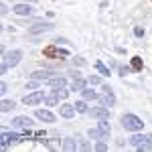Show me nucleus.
<instances>
[{"label": "nucleus", "mask_w": 152, "mask_h": 152, "mask_svg": "<svg viewBox=\"0 0 152 152\" xmlns=\"http://www.w3.org/2000/svg\"><path fill=\"white\" fill-rule=\"evenodd\" d=\"M20 59H23V51H10V53H6L4 57H2V67H0V73L4 75L6 71L10 69V67H16L18 63H20Z\"/></svg>", "instance_id": "f257e3e1"}, {"label": "nucleus", "mask_w": 152, "mask_h": 152, "mask_svg": "<svg viewBox=\"0 0 152 152\" xmlns=\"http://www.w3.org/2000/svg\"><path fill=\"white\" fill-rule=\"evenodd\" d=\"M130 144L138 150H152V134H134L130 138Z\"/></svg>", "instance_id": "f03ea898"}, {"label": "nucleus", "mask_w": 152, "mask_h": 152, "mask_svg": "<svg viewBox=\"0 0 152 152\" xmlns=\"http://www.w3.org/2000/svg\"><path fill=\"white\" fill-rule=\"evenodd\" d=\"M122 126L130 132H140L142 126H144V122H142L138 116H134V114H126V116L122 118Z\"/></svg>", "instance_id": "7ed1b4c3"}, {"label": "nucleus", "mask_w": 152, "mask_h": 152, "mask_svg": "<svg viewBox=\"0 0 152 152\" xmlns=\"http://www.w3.org/2000/svg\"><path fill=\"white\" fill-rule=\"evenodd\" d=\"M99 102H102V105H105V107H112V105L116 104V95H114V91H112L110 85H104V95L99 97Z\"/></svg>", "instance_id": "20e7f679"}, {"label": "nucleus", "mask_w": 152, "mask_h": 152, "mask_svg": "<svg viewBox=\"0 0 152 152\" xmlns=\"http://www.w3.org/2000/svg\"><path fill=\"white\" fill-rule=\"evenodd\" d=\"M67 55H69V51L57 49L55 45H51V47L45 49V57H49V59H61V57H67Z\"/></svg>", "instance_id": "39448f33"}, {"label": "nucleus", "mask_w": 152, "mask_h": 152, "mask_svg": "<svg viewBox=\"0 0 152 152\" xmlns=\"http://www.w3.org/2000/svg\"><path fill=\"white\" fill-rule=\"evenodd\" d=\"M23 138H26L24 134H14V132L8 134V132H4V134H2V148H8L10 142H20Z\"/></svg>", "instance_id": "423d86ee"}, {"label": "nucleus", "mask_w": 152, "mask_h": 152, "mask_svg": "<svg viewBox=\"0 0 152 152\" xmlns=\"http://www.w3.org/2000/svg\"><path fill=\"white\" fill-rule=\"evenodd\" d=\"M23 102L26 105H37V104H41V102H45V94H43V91H33V94L26 95Z\"/></svg>", "instance_id": "0eeeda50"}, {"label": "nucleus", "mask_w": 152, "mask_h": 152, "mask_svg": "<svg viewBox=\"0 0 152 152\" xmlns=\"http://www.w3.org/2000/svg\"><path fill=\"white\" fill-rule=\"evenodd\" d=\"M87 114L91 118H97V120H107L110 118V110L102 105V107H91V110H87Z\"/></svg>", "instance_id": "6e6552de"}, {"label": "nucleus", "mask_w": 152, "mask_h": 152, "mask_svg": "<svg viewBox=\"0 0 152 152\" xmlns=\"http://www.w3.org/2000/svg\"><path fill=\"white\" fill-rule=\"evenodd\" d=\"M51 28H53V23H35L33 26H28V33L31 35H39V33L51 31Z\"/></svg>", "instance_id": "1a4fd4ad"}, {"label": "nucleus", "mask_w": 152, "mask_h": 152, "mask_svg": "<svg viewBox=\"0 0 152 152\" xmlns=\"http://www.w3.org/2000/svg\"><path fill=\"white\" fill-rule=\"evenodd\" d=\"M33 6L31 4H14L12 6V12H16L18 16H28V14H33Z\"/></svg>", "instance_id": "9d476101"}, {"label": "nucleus", "mask_w": 152, "mask_h": 152, "mask_svg": "<svg viewBox=\"0 0 152 152\" xmlns=\"http://www.w3.org/2000/svg\"><path fill=\"white\" fill-rule=\"evenodd\" d=\"M59 116H61V118H73V116H75V105L61 104V107H59Z\"/></svg>", "instance_id": "9b49d317"}, {"label": "nucleus", "mask_w": 152, "mask_h": 152, "mask_svg": "<svg viewBox=\"0 0 152 152\" xmlns=\"http://www.w3.org/2000/svg\"><path fill=\"white\" fill-rule=\"evenodd\" d=\"M31 124H33V120L26 116H16L12 120V126H16V128H31Z\"/></svg>", "instance_id": "f8f14e48"}, {"label": "nucleus", "mask_w": 152, "mask_h": 152, "mask_svg": "<svg viewBox=\"0 0 152 152\" xmlns=\"http://www.w3.org/2000/svg\"><path fill=\"white\" fill-rule=\"evenodd\" d=\"M55 75H57L55 71H35L31 77H33V79H39V81H49V79L55 77Z\"/></svg>", "instance_id": "ddd939ff"}, {"label": "nucleus", "mask_w": 152, "mask_h": 152, "mask_svg": "<svg viewBox=\"0 0 152 152\" xmlns=\"http://www.w3.org/2000/svg\"><path fill=\"white\" fill-rule=\"evenodd\" d=\"M47 83H49V87H53V89H61V87H65L67 79L65 77H51Z\"/></svg>", "instance_id": "4468645a"}, {"label": "nucleus", "mask_w": 152, "mask_h": 152, "mask_svg": "<svg viewBox=\"0 0 152 152\" xmlns=\"http://www.w3.org/2000/svg\"><path fill=\"white\" fill-rule=\"evenodd\" d=\"M37 118H39V120H43V122H49V124H51V122H55V116H53L49 110H37Z\"/></svg>", "instance_id": "2eb2a0df"}, {"label": "nucleus", "mask_w": 152, "mask_h": 152, "mask_svg": "<svg viewBox=\"0 0 152 152\" xmlns=\"http://www.w3.org/2000/svg\"><path fill=\"white\" fill-rule=\"evenodd\" d=\"M61 148L67 150V152H75V150H77V142L73 140V138H65L63 144H61Z\"/></svg>", "instance_id": "dca6fc26"}, {"label": "nucleus", "mask_w": 152, "mask_h": 152, "mask_svg": "<svg viewBox=\"0 0 152 152\" xmlns=\"http://www.w3.org/2000/svg\"><path fill=\"white\" fill-rule=\"evenodd\" d=\"M59 99H61L59 89H57V91H53V94H49V95H45V104H47V105H57Z\"/></svg>", "instance_id": "f3484780"}, {"label": "nucleus", "mask_w": 152, "mask_h": 152, "mask_svg": "<svg viewBox=\"0 0 152 152\" xmlns=\"http://www.w3.org/2000/svg\"><path fill=\"white\" fill-rule=\"evenodd\" d=\"M87 134H89V138H94V140H105V138H107V136H110V134H105V132H102V130L97 128V130H89V132H87Z\"/></svg>", "instance_id": "a211bd4d"}, {"label": "nucleus", "mask_w": 152, "mask_h": 152, "mask_svg": "<svg viewBox=\"0 0 152 152\" xmlns=\"http://www.w3.org/2000/svg\"><path fill=\"white\" fill-rule=\"evenodd\" d=\"M85 89V81L79 77V73L75 75V83H73V91H83Z\"/></svg>", "instance_id": "6ab92c4d"}, {"label": "nucleus", "mask_w": 152, "mask_h": 152, "mask_svg": "<svg viewBox=\"0 0 152 152\" xmlns=\"http://www.w3.org/2000/svg\"><path fill=\"white\" fill-rule=\"evenodd\" d=\"M81 95H83V99H99V95L95 94L94 89H87V87L81 91Z\"/></svg>", "instance_id": "aec40b11"}, {"label": "nucleus", "mask_w": 152, "mask_h": 152, "mask_svg": "<svg viewBox=\"0 0 152 152\" xmlns=\"http://www.w3.org/2000/svg\"><path fill=\"white\" fill-rule=\"evenodd\" d=\"M95 69L99 71L102 75H105V77H110V69L105 67V65H104V63H102V61H95Z\"/></svg>", "instance_id": "412c9836"}, {"label": "nucleus", "mask_w": 152, "mask_h": 152, "mask_svg": "<svg viewBox=\"0 0 152 152\" xmlns=\"http://www.w3.org/2000/svg\"><path fill=\"white\" fill-rule=\"evenodd\" d=\"M0 110H2V112H10V110H14V102H10V99H4V102L0 104Z\"/></svg>", "instance_id": "4be33fe9"}, {"label": "nucleus", "mask_w": 152, "mask_h": 152, "mask_svg": "<svg viewBox=\"0 0 152 152\" xmlns=\"http://www.w3.org/2000/svg\"><path fill=\"white\" fill-rule=\"evenodd\" d=\"M132 69L134 71H142V59L140 57H132Z\"/></svg>", "instance_id": "5701e85b"}, {"label": "nucleus", "mask_w": 152, "mask_h": 152, "mask_svg": "<svg viewBox=\"0 0 152 152\" xmlns=\"http://www.w3.org/2000/svg\"><path fill=\"white\" fill-rule=\"evenodd\" d=\"M97 128L102 130V132H105V134H110V124H107V120H99V126Z\"/></svg>", "instance_id": "b1692460"}, {"label": "nucleus", "mask_w": 152, "mask_h": 152, "mask_svg": "<svg viewBox=\"0 0 152 152\" xmlns=\"http://www.w3.org/2000/svg\"><path fill=\"white\" fill-rule=\"evenodd\" d=\"M75 110H77V112H81V114H85L89 107H87V104H85V102H77V104H75Z\"/></svg>", "instance_id": "393cba45"}, {"label": "nucleus", "mask_w": 152, "mask_h": 152, "mask_svg": "<svg viewBox=\"0 0 152 152\" xmlns=\"http://www.w3.org/2000/svg\"><path fill=\"white\" fill-rule=\"evenodd\" d=\"M87 81L91 83V85H99V83H102V77H99V75H91Z\"/></svg>", "instance_id": "a878e982"}, {"label": "nucleus", "mask_w": 152, "mask_h": 152, "mask_svg": "<svg viewBox=\"0 0 152 152\" xmlns=\"http://www.w3.org/2000/svg\"><path fill=\"white\" fill-rule=\"evenodd\" d=\"M95 150H99V152H105V150H107V144H105V142H102V140H99V142H97V144H95Z\"/></svg>", "instance_id": "bb28decb"}, {"label": "nucleus", "mask_w": 152, "mask_h": 152, "mask_svg": "<svg viewBox=\"0 0 152 152\" xmlns=\"http://www.w3.org/2000/svg\"><path fill=\"white\" fill-rule=\"evenodd\" d=\"M59 95H61V99H65V97L69 95V91H67L65 87H61V89H59Z\"/></svg>", "instance_id": "cd10ccee"}, {"label": "nucleus", "mask_w": 152, "mask_h": 152, "mask_svg": "<svg viewBox=\"0 0 152 152\" xmlns=\"http://www.w3.org/2000/svg\"><path fill=\"white\" fill-rule=\"evenodd\" d=\"M134 35H136V37H144V28L136 26V28H134Z\"/></svg>", "instance_id": "c85d7f7f"}, {"label": "nucleus", "mask_w": 152, "mask_h": 152, "mask_svg": "<svg viewBox=\"0 0 152 152\" xmlns=\"http://www.w3.org/2000/svg\"><path fill=\"white\" fill-rule=\"evenodd\" d=\"M130 71H134V69H132V67H120V73H122V75H128Z\"/></svg>", "instance_id": "c756f323"}, {"label": "nucleus", "mask_w": 152, "mask_h": 152, "mask_svg": "<svg viewBox=\"0 0 152 152\" xmlns=\"http://www.w3.org/2000/svg\"><path fill=\"white\" fill-rule=\"evenodd\" d=\"M6 91H8V85L2 83V85H0V94H6Z\"/></svg>", "instance_id": "7c9ffc66"}, {"label": "nucleus", "mask_w": 152, "mask_h": 152, "mask_svg": "<svg viewBox=\"0 0 152 152\" xmlns=\"http://www.w3.org/2000/svg\"><path fill=\"white\" fill-rule=\"evenodd\" d=\"M0 12H2V14H6V12H8V8H6V4H2V6H0Z\"/></svg>", "instance_id": "2f4dec72"}]
</instances>
